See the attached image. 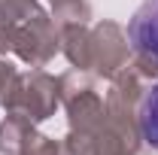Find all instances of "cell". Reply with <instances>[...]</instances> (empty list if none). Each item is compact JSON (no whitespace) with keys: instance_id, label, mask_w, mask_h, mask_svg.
<instances>
[{"instance_id":"6da1fadb","label":"cell","mask_w":158,"mask_h":155,"mask_svg":"<svg viewBox=\"0 0 158 155\" xmlns=\"http://www.w3.org/2000/svg\"><path fill=\"white\" fill-rule=\"evenodd\" d=\"M128 37L143 64L158 70V0H146L128 24Z\"/></svg>"},{"instance_id":"7a4b0ae2","label":"cell","mask_w":158,"mask_h":155,"mask_svg":"<svg viewBox=\"0 0 158 155\" xmlns=\"http://www.w3.org/2000/svg\"><path fill=\"white\" fill-rule=\"evenodd\" d=\"M137 122H140V137L146 140V146H152L158 152V82L143 94Z\"/></svg>"}]
</instances>
